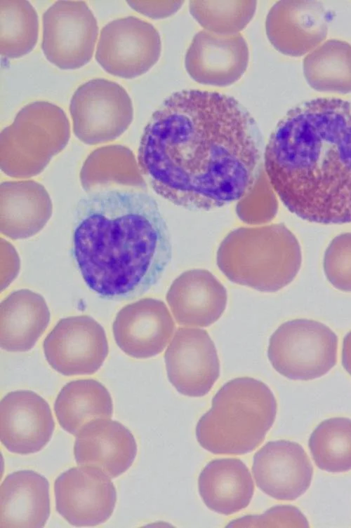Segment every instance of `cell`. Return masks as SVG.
Returning a JSON list of instances; mask_svg holds the SVG:
<instances>
[{
  "mask_svg": "<svg viewBox=\"0 0 351 528\" xmlns=\"http://www.w3.org/2000/svg\"><path fill=\"white\" fill-rule=\"evenodd\" d=\"M263 141L249 112L217 92L184 90L152 114L138 163L153 190L171 203L211 210L241 198L253 186Z\"/></svg>",
  "mask_w": 351,
  "mask_h": 528,
  "instance_id": "1",
  "label": "cell"
},
{
  "mask_svg": "<svg viewBox=\"0 0 351 528\" xmlns=\"http://www.w3.org/2000/svg\"><path fill=\"white\" fill-rule=\"evenodd\" d=\"M98 32L97 20L85 1H58L44 13L41 48L60 69H78L91 60Z\"/></svg>",
  "mask_w": 351,
  "mask_h": 528,
  "instance_id": "7",
  "label": "cell"
},
{
  "mask_svg": "<svg viewBox=\"0 0 351 528\" xmlns=\"http://www.w3.org/2000/svg\"><path fill=\"white\" fill-rule=\"evenodd\" d=\"M227 295L224 286L209 272L192 270L176 279L166 301L180 325L208 327L223 315Z\"/></svg>",
  "mask_w": 351,
  "mask_h": 528,
  "instance_id": "19",
  "label": "cell"
},
{
  "mask_svg": "<svg viewBox=\"0 0 351 528\" xmlns=\"http://www.w3.org/2000/svg\"><path fill=\"white\" fill-rule=\"evenodd\" d=\"M249 59L246 41L240 34H220L199 32L185 55V67L195 81L214 86H227L246 72Z\"/></svg>",
  "mask_w": 351,
  "mask_h": 528,
  "instance_id": "14",
  "label": "cell"
},
{
  "mask_svg": "<svg viewBox=\"0 0 351 528\" xmlns=\"http://www.w3.org/2000/svg\"><path fill=\"white\" fill-rule=\"evenodd\" d=\"M60 426L77 435L89 421L111 418L113 402L108 390L99 381L88 379L70 381L59 392L54 404Z\"/></svg>",
  "mask_w": 351,
  "mask_h": 528,
  "instance_id": "23",
  "label": "cell"
},
{
  "mask_svg": "<svg viewBox=\"0 0 351 528\" xmlns=\"http://www.w3.org/2000/svg\"><path fill=\"white\" fill-rule=\"evenodd\" d=\"M227 527H308V522L301 512L291 506H277L263 515H246L236 519Z\"/></svg>",
  "mask_w": 351,
  "mask_h": 528,
  "instance_id": "29",
  "label": "cell"
},
{
  "mask_svg": "<svg viewBox=\"0 0 351 528\" xmlns=\"http://www.w3.org/2000/svg\"><path fill=\"white\" fill-rule=\"evenodd\" d=\"M338 337L326 325L295 319L271 335L268 359L274 369L292 380L308 381L327 374L336 364Z\"/></svg>",
  "mask_w": 351,
  "mask_h": 528,
  "instance_id": "5",
  "label": "cell"
},
{
  "mask_svg": "<svg viewBox=\"0 0 351 528\" xmlns=\"http://www.w3.org/2000/svg\"><path fill=\"white\" fill-rule=\"evenodd\" d=\"M266 33L280 53L293 57L309 53L325 40L327 13L315 1H280L270 10Z\"/></svg>",
  "mask_w": 351,
  "mask_h": 528,
  "instance_id": "15",
  "label": "cell"
},
{
  "mask_svg": "<svg viewBox=\"0 0 351 528\" xmlns=\"http://www.w3.org/2000/svg\"><path fill=\"white\" fill-rule=\"evenodd\" d=\"M72 255L88 287L110 300L139 297L171 259L169 231L156 200L144 191L104 189L77 202Z\"/></svg>",
  "mask_w": 351,
  "mask_h": 528,
  "instance_id": "3",
  "label": "cell"
},
{
  "mask_svg": "<svg viewBox=\"0 0 351 528\" xmlns=\"http://www.w3.org/2000/svg\"><path fill=\"white\" fill-rule=\"evenodd\" d=\"M305 78L313 89L324 93H351V45L329 39L303 59Z\"/></svg>",
  "mask_w": 351,
  "mask_h": 528,
  "instance_id": "24",
  "label": "cell"
},
{
  "mask_svg": "<svg viewBox=\"0 0 351 528\" xmlns=\"http://www.w3.org/2000/svg\"><path fill=\"white\" fill-rule=\"evenodd\" d=\"M57 512L75 527H92L106 522L117 501L115 487L101 470L71 468L55 480Z\"/></svg>",
  "mask_w": 351,
  "mask_h": 528,
  "instance_id": "10",
  "label": "cell"
},
{
  "mask_svg": "<svg viewBox=\"0 0 351 528\" xmlns=\"http://www.w3.org/2000/svg\"><path fill=\"white\" fill-rule=\"evenodd\" d=\"M184 1H128V4L140 13L152 17L161 18L176 13Z\"/></svg>",
  "mask_w": 351,
  "mask_h": 528,
  "instance_id": "30",
  "label": "cell"
},
{
  "mask_svg": "<svg viewBox=\"0 0 351 528\" xmlns=\"http://www.w3.org/2000/svg\"><path fill=\"white\" fill-rule=\"evenodd\" d=\"M161 50V38L154 27L128 16L102 29L95 60L112 75L131 79L147 72L158 61Z\"/></svg>",
  "mask_w": 351,
  "mask_h": 528,
  "instance_id": "8",
  "label": "cell"
},
{
  "mask_svg": "<svg viewBox=\"0 0 351 528\" xmlns=\"http://www.w3.org/2000/svg\"><path fill=\"white\" fill-rule=\"evenodd\" d=\"M199 492L205 505L225 515L246 508L254 492V483L246 464L237 458L208 462L198 479Z\"/></svg>",
  "mask_w": 351,
  "mask_h": 528,
  "instance_id": "21",
  "label": "cell"
},
{
  "mask_svg": "<svg viewBox=\"0 0 351 528\" xmlns=\"http://www.w3.org/2000/svg\"><path fill=\"white\" fill-rule=\"evenodd\" d=\"M342 365L351 376V331L344 337L342 348Z\"/></svg>",
  "mask_w": 351,
  "mask_h": 528,
  "instance_id": "31",
  "label": "cell"
},
{
  "mask_svg": "<svg viewBox=\"0 0 351 528\" xmlns=\"http://www.w3.org/2000/svg\"><path fill=\"white\" fill-rule=\"evenodd\" d=\"M323 266L327 280L335 288L351 292V233L331 241L324 253Z\"/></svg>",
  "mask_w": 351,
  "mask_h": 528,
  "instance_id": "28",
  "label": "cell"
},
{
  "mask_svg": "<svg viewBox=\"0 0 351 528\" xmlns=\"http://www.w3.org/2000/svg\"><path fill=\"white\" fill-rule=\"evenodd\" d=\"M1 528L44 527L50 515L49 483L30 470L13 472L0 489Z\"/></svg>",
  "mask_w": 351,
  "mask_h": 528,
  "instance_id": "20",
  "label": "cell"
},
{
  "mask_svg": "<svg viewBox=\"0 0 351 528\" xmlns=\"http://www.w3.org/2000/svg\"><path fill=\"white\" fill-rule=\"evenodd\" d=\"M0 51L3 57L17 58L35 46L39 34L38 15L27 1H0Z\"/></svg>",
  "mask_w": 351,
  "mask_h": 528,
  "instance_id": "26",
  "label": "cell"
},
{
  "mask_svg": "<svg viewBox=\"0 0 351 528\" xmlns=\"http://www.w3.org/2000/svg\"><path fill=\"white\" fill-rule=\"evenodd\" d=\"M43 347L51 367L65 376L92 374L108 354L103 327L88 316L60 320L44 339Z\"/></svg>",
  "mask_w": 351,
  "mask_h": 528,
  "instance_id": "9",
  "label": "cell"
},
{
  "mask_svg": "<svg viewBox=\"0 0 351 528\" xmlns=\"http://www.w3.org/2000/svg\"><path fill=\"white\" fill-rule=\"evenodd\" d=\"M167 376L178 392L201 397L220 376V362L215 344L207 331L180 327L164 354Z\"/></svg>",
  "mask_w": 351,
  "mask_h": 528,
  "instance_id": "11",
  "label": "cell"
},
{
  "mask_svg": "<svg viewBox=\"0 0 351 528\" xmlns=\"http://www.w3.org/2000/svg\"><path fill=\"white\" fill-rule=\"evenodd\" d=\"M308 447L316 466L330 473L351 470V419L335 417L313 431Z\"/></svg>",
  "mask_w": 351,
  "mask_h": 528,
  "instance_id": "25",
  "label": "cell"
},
{
  "mask_svg": "<svg viewBox=\"0 0 351 528\" xmlns=\"http://www.w3.org/2000/svg\"><path fill=\"white\" fill-rule=\"evenodd\" d=\"M276 398L263 381L239 377L225 384L196 426L197 442L215 454H244L265 440L277 415Z\"/></svg>",
  "mask_w": 351,
  "mask_h": 528,
  "instance_id": "4",
  "label": "cell"
},
{
  "mask_svg": "<svg viewBox=\"0 0 351 528\" xmlns=\"http://www.w3.org/2000/svg\"><path fill=\"white\" fill-rule=\"evenodd\" d=\"M69 111L75 135L87 144L116 138L127 129L133 116L126 90L104 79L80 86L72 97Z\"/></svg>",
  "mask_w": 351,
  "mask_h": 528,
  "instance_id": "6",
  "label": "cell"
},
{
  "mask_svg": "<svg viewBox=\"0 0 351 528\" xmlns=\"http://www.w3.org/2000/svg\"><path fill=\"white\" fill-rule=\"evenodd\" d=\"M55 422L48 403L29 390L7 393L0 405L1 442L12 453L26 455L50 441Z\"/></svg>",
  "mask_w": 351,
  "mask_h": 528,
  "instance_id": "13",
  "label": "cell"
},
{
  "mask_svg": "<svg viewBox=\"0 0 351 528\" xmlns=\"http://www.w3.org/2000/svg\"><path fill=\"white\" fill-rule=\"evenodd\" d=\"M256 1H190L192 16L206 30L220 34H234L253 18Z\"/></svg>",
  "mask_w": 351,
  "mask_h": 528,
  "instance_id": "27",
  "label": "cell"
},
{
  "mask_svg": "<svg viewBox=\"0 0 351 528\" xmlns=\"http://www.w3.org/2000/svg\"><path fill=\"white\" fill-rule=\"evenodd\" d=\"M137 449L133 435L125 426L110 418H98L79 431L74 454L79 466L98 468L115 478L131 466Z\"/></svg>",
  "mask_w": 351,
  "mask_h": 528,
  "instance_id": "18",
  "label": "cell"
},
{
  "mask_svg": "<svg viewBox=\"0 0 351 528\" xmlns=\"http://www.w3.org/2000/svg\"><path fill=\"white\" fill-rule=\"evenodd\" d=\"M252 473L258 487L281 501H293L310 487L313 467L303 447L297 442L270 441L254 455Z\"/></svg>",
  "mask_w": 351,
  "mask_h": 528,
  "instance_id": "12",
  "label": "cell"
},
{
  "mask_svg": "<svg viewBox=\"0 0 351 528\" xmlns=\"http://www.w3.org/2000/svg\"><path fill=\"white\" fill-rule=\"evenodd\" d=\"M263 162L290 212L319 224L351 222V102L319 97L290 109L271 134Z\"/></svg>",
  "mask_w": 351,
  "mask_h": 528,
  "instance_id": "2",
  "label": "cell"
},
{
  "mask_svg": "<svg viewBox=\"0 0 351 528\" xmlns=\"http://www.w3.org/2000/svg\"><path fill=\"white\" fill-rule=\"evenodd\" d=\"M174 330V321L164 302L152 298L124 306L112 325L118 346L135 358H148L161 353Z\"/></svg>",
  "mask_w": 351,
  "mask_h": 528,
  "instance_id": "16",
  "label": "cell"
},
{
  "mask_svg": "<svg viewBox=\"0 0 351 528\" xmlns=\"http://www.w3.org/2000/svg\"><path fill=\"white\" fill-rule=\"evenodd\" d=\"M1 347L11 352L30 350L46 329L50 312L44 297L27 289L10 294L0 305Z\"/></svg>",
  "mask_w": 351,
  "mask_h": 528,
  "instance_id": "22",
  "label": "cell"
},
{
  "mask_svg": "<svg viewBox=\"0 0 351 528\" xmlns=\"http://www.w3.org/2000/svg\"><path fill=\"white\" fill-rule=\"evenodd\" d=\"M69 137V121L64 111L48 102L37 101L25 106L13 123L2 132L3 151L8 154L56 152Z\"/></svg>",
  "mask_w": 351,
  "mask_h": 528,
  "instance_id": "17",
  "label": "cell"
}]
</instances>
